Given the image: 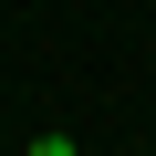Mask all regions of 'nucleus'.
<instances>
[{"label":"nucleus","instance_id":"1","mask_svg":"<svg viewBox=\"0 0 156 156\" xmlns=\"http://www.w3.org/2000/svg\"><path fill=\"white\" fill-rule=\"evenodd\" d=\"M21 156H73V135H31V146H21Z\"/></svg>","mask_w":156,"mask_h":156}]
</instances>
